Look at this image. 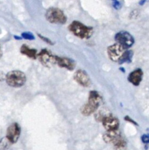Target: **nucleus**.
Returning <instances> with one entry per match:
<instances>
[{
  "label": "nucleus",
  "mask_w": 149,
  "mask_h": 150,
  "mask_svg": "<svg viewBox=\"0 0 149 150\" xmlns=\"http://www.w3.org/2000/svg\"><path fill=\"white\" fill-rule=\"evenodd\" d=\"M101 102V98L96 91L90 92L88 103L85 104L81 108V112L85 116H89L98 108Z\"/></svg>",
  "instance_id": "1"
},
{
  "label": "nucleus",
  "mask_w": 149,
  "mask_h": 150,
  "mask_svg": "<svg viewBox=\"0 0 149 150\" xmlns=\"http://www.w3.org/2000/svg\"><path fill=\"white\" fill-rule=\"evenodd\" d=\"M68 29L75 36L82 39H88L93 33V29L92 27L85 26L77 21L72 22L68 26Z\"/></svg>",
  "instance_id": "2"
},
{
  "label": "nucleus",
  "mask_w": 149,
  "mask_h": 150,
  "mask_svg": "<svg viewBox=\"0 0 149 150\" xmlns=\"http://www.w3.org/2000/svg\"><path fill=\"white\" fill-rule=\"evenodd\" d=\"M5 80L10 86L19 88L24 85L26 78L23 72L19 70H13L6 75Z\"/></svg>",
  "instance_id": "3"
},
{
  "label": "nucleus",
  "mask_w": 149,
  "mask_h": 150,
  "mask_svg": "<svg viewBox=\"0 0 149 150\" xmlns=\"http://www.w3.org/2000/svg\"><path fill=\"white\" fill-rule=\"evenodd\" d=\"M46 18L47 21L51 23L64 24L67 21L66 15L61 10L55 7H51L47 10L46 13Z\"/></svg>",
  "instance_id": "4"
},
{
  "label": "nucleus",
  "mask_w": 149,
  "mask_h": 150,
  "mask_svg": "<svg viewBox=\"0 0 149 150\" xmlns=\"http://www.w3.org/2000/svg\"><path fill=\"white\" fill-rule=\"evenodd\" d=\"M116 42L120 44L125 49L130 48L135 43V39L130 33L126 31H121L118 32L115 36Z\"/></svg>",
  "instance_id": "5"
},
{
  "label": "nucleus",
  "mask_w": 149,
  "mask_h": 150,
  "mask_svg": "<svg viewBox=\"0 0 149 150\" xmlns=\"http://www.w3.org/2000/svg\"><path fill=\"white\" fill-rule=\"evenodd\" d=\"M40 62L46 67H51L57 64L56 56H54L48 50L43 49L38 54Z\"/></svg>",
  "instance_id": "6"
},
{
  "label": "nucleus",
  "mask_w": 149,
  "mask_h": 150,
  "mask_svg": "<svg viewBox=\"0 0 149 150\" xmlns=\"http://www.w3.org/2000/svg\"><path fill=\"white\" fill-rule=\"evenodd\" d=\"M125 48L118 43H115L107 48V54L109 58L114 62H118L121 56L125 52Z\"/></svg>",
  "instance_id": "7"
},
{
  "label": "nucleus",
  "mask_w": 149,
  "mask_h": 150,
  "mask_svg": "<svg viewBox=\"0 0 149 150\" xmlns=\"http://www.w3.org/2000/svg\"><path fill=\"white\" fill-rule=\"evenodd\" d=\"M21 134L20 126L17 123H13L8 127L7 130V136L11 144H15L18 142Z\"/></svg>",
  "instance_id": "8"
},
{
  "label": "nucleus",
  "mask_w": 149,
  "mask_h": 150,
  "mask_svg": "<svg viewBox=\"0 0 149 150\" xmlns=\"http://www.w3.org/2000/svg\"><path fill=\"white\" fill-rule=\"evenodd\" d=\"M74 79L79 84L85 86V87H88L91 84V79L88 73L83 70H79L75 73Z\"/></svg>",
  "instance_id": "9"
},
{
  "label": "nucleus",
  "mask_w": 149,
  "mask_h": 150,
  "mask_svg": "<svg viewBox=\"0 0 149 150\" xmlns=\"http://www.w3.org/2000/svg\"><path fill=\"white\" fill-rule=\"evenodd\" d=\"M102 124L104 128L107 131H110V130H118L120 123H119V120L116 117H113L110 114V116H108L102 120Z\"/></svg>",
  "instance_id": "10"
},
{
  "label": "nucleus",
  "mask_w": 149,
  "mask_h": 150,
  "mask_svg": "<svg viewBox=\"0 0 149 150\" xmlns=\"http://www.w3.org/2000/svg\"><path fill=\"white\" fill-rule=\"evenodd\" d=\"M56 61L57 64L60 67H64L67 70H73L76 67V62L73 59L67 57H60L56 56Z\"/></svg>",
  "instance_id": "11"
},
{
  "label": "nucleus",
  "mask_w": 149,
  "mask_h": 150,
  "mask_svg": "<svg viewBox=\"0 0 149 150\" xmlns=\"http://www.w3.org/2000/svg\"><path fill=\"white\" fill-rule=\"evenodd\" d=\"M143 76V72L141 69L138 68L135 70L132 71L128 76V80L135 86H139L140 82L142 81Z\"/></svg>",
  "instance_id": "12"
},
{
  "label": "nucleus",
  "mask_w": 149,
  "mask_h": 150,
  "mask_svg": "<svg viewBox=\"0 0 149 150\" xmlns=\"http://www.w3.org/2000/svg\"><path fill=\"white\" fill-rule=\"evenodd\" d=\"M120 136V131L118 130H110V131H107L103 136V139L106 143H113L115 139Z\"/></svg>",
  "instance_id": "13"
},
{
  "label": "nucleus",
  "mask_w": 149,
  "mask_h": 150,
  "mask_svg": "<svg viewBox=\"0 0 149 150\" xmlns=\"http://www.w3.org/2000/svg\"><path fill=\"white\" fill-rule=\"evenodd\" d=\"M21 53L24 55L27 56L28 57L31 59H36L38 56V51L36 49L29 48V46L26 45H23L21 48Z\"/></svg>",
  "instance_id": "14"
},
{
  "label": "nucleus",
  "mask_w": 149,
  "mask_h": 150,
  "mask_svg": "<svg viewBox=\"0 0 149 150\" xmlns=\"http://www.w3.org/2000/svg\"><path fill=\"white\" fill-rule=\"evenodd\" d=\"M132 57H133V51H125L120 59L118 60V63L120 64H123V63H130L132 62Z\"/></svg>",
  "instance_id": "15"
},
{
  "label": "nucleus",
  "mask_w": 149,
  "mask_h": 150,
  "mask_svg": "<svg viewBox=\"0 0 149 150\" xmlns=\"http://www.w3.org/2000/svg\"><path fill=\"white\" fill-rule=\"evenodd\" d=\"M113 145H114L115 149L117 150H122L124 149L126 146V142L123 138L121 137V136L120 137L118 138L117 139L114 141L113 142Z\"/></svg>",
  "instance_id": "16"
},
{
  "label": "nucleus",
  "mask_w": 149,
  "mask_h": 150,
  "mask_svg": "<svg viewBox=\"0 0 149 150\" xmlns=\"http://www.w3.org/2000/svg\"><path fill=\"white\" fill-rule=\"evenodd\" d=\"M110 113H109L108 111H105L104 109L100 110L99 111H98L96 114V119L97 121H101L102 122V120H104V118H106L107 117L110 115Z\"/></svg>",
  "instance_id": "17"
},
{
  "label": "nucleus",
  "mask_w": 149,
  "mask_h": 150,
  "mask_svg": "<svg viewBox=\"0 0 149 150\" xmlns=\"http://www.w3.org/2000/svg\"><path fill=\"white\" fill-rule=\"evenodd\" d=\"M10 144L11 143L7 137L3 138L0 140V150H7L10 147Z\"/></svg>",
  "instance_id": "18"
},
{
  "label": "nucleus",
  "mask_w": 149,
  "mask_h": 150,
  "mask_svg": "<svg viewBox=\"0 0 149 150\" xmlns=\"http://www.w3.org/2000/svg\"><path fill=\"white\" fill-rule=\"evenodd\" d=\"M21 38L25 40H35V36L30 32H24L21 33Z\"/></svg>",
  "instance_id": "19"
},
{
  "label": "nucleus",
  "mask_w": 149,
  "mask_h": 150,
  "mask_svg": "<svg viewBox=\"0 0 149 150\" xmlns=\"http://www.w3.org/2000/svg\"><path fill=\"white\" fill-rule=\"evenodd\" d=\"M38 36L39 37V38H41L42 40H43L44 42H46V43L49 44V45H54V43H53V42L51 40L48 39V38H45V37L43 36V35H41V34H38Z\"/></svg>",
  "instance_id": "20"
},
{
  "label": "nucleus",
  "mask_w": 149,
  "mask_h": 150,
  "mask_svg": "<svg viewBox=\"0 0 149 150\" xmlns=\"http://www.w3.org/2000/svg\"><path fill=\"white\" fill-rule=\"evenodd\" d=\"M141 140H142L143 143H144L145 144H149V136L146 134L143 135L142 137H141Z\"/></svg>",
  "instance_id": "21"
},
{
  "label": "nucleus",
  "mask_w": 149,
  "mask_h": 150,
  "mask_svg": "<svg viewBox=\"0 0 149 150\" xmlns=\"http://www.w3.org/2000/svg\"><path fill=\"white\" fill-rule=\"evenodd\" d=\"M113 6L115 10H119L121 7V4H120L118 0H116V1H114L113 2Z\"/></svg>",
  "instance_id": "22"
},
{
  "label": "nucleus",
  "mask_w": 149,
  "mask_h": 150,
  "mask_svg": "<svg viewBox=\"0 0 149 150\" xmlns=\"http://www.w3.org/2000/svg\"><path fill=\"white\" fill-rule=\"evenodd\" d=\"M124 120H126V122H131V123H132V124L138 126V123H137L135 121V120H132V118H130V117H129V116H126V117H124Z\"/></svg>",
  "instance_id": "23"
},
{
  "label": "nucleus",
  "mask_w": 149,
  "mask_h": 150,
  "mask_svg": "<svg viewBox=\"0 0 149 150\" xmlns=\"http://www.w3.org/2000/svg\"><path fill=\"white\" fill-rule=\"evenodd\" d=\"M13 38H15L16 40H21V37H19V36H16V35H14L13 36Z\"/></svg>",
  "instance_id": "24"
},
{
  "label": "nucleus",
  "mask_w": 149,
  "mask_h": 150,
  "mask_svg": "<svg viewBox=\"0 0 149 150\" xmlns=\"http://www.w3.org/2000/svg\"><path fill=\"white\" fill-rule=\"evenodd\" d=\"M145 1H146V0H140L139 2V4H140V5H143V4H144V3H145Z\"/></svg>",
  "instance_id": "25"
},
{
  "label": "nucleus",
  "mask_w": 149,
  "mask_h": 150,
  "mask_svg": "<svg viewBox=\"0 0 149 150\" xmlns=\"http://www.w3.org/2000/svg\"><path fill=\"white\" fill-rule=\"evenodd\" d=\"M1 56H2V50H1V45H0V58L1 57Z\"/></svg>",
  "instance_id": "26"
},
{
  "label": "nucleus",
  "mask_w": 149,
  "mask_h": 150,
  "mask_svg": "<svg viewBox=\"0 0 149 150\" xmlns=\"http://www.w3.org/2000/svg\"><path fill=\"white\" fill-rule=\"evenodd\" d=\"M112 1H116V0H112Z\"/></svg>",
  "instance_id": "27"
}]
</instances>
